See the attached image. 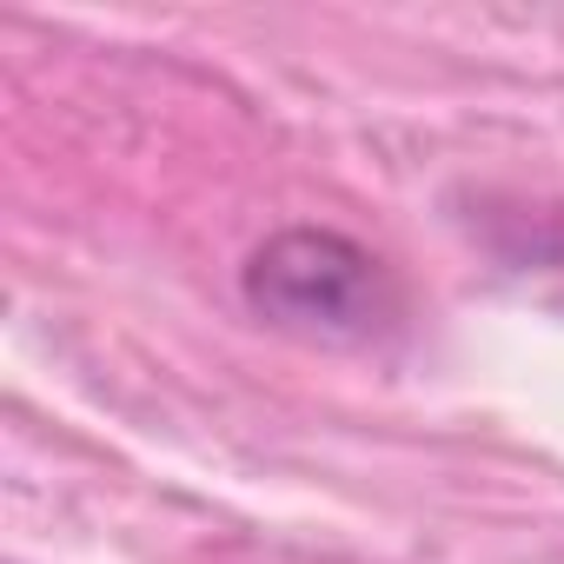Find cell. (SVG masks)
Listing matches in <instances>:
<instances>
[{
	"mask_svg": "<svg viewBox=\"0 0 564 564\" xmlns=\"http://www.w3.org/2000/svg\"><path fill=\"white\" fill-rule=\"evenodd\" d=\"M246 313L306 346H379L399 333L405 300L386 259L333 226H279L239 272Z\"/></svg>",
	"mask_w": 564,
	"mask_h": 564,
	"instance_id": "cell-1",
	"label": "cell"
}]
</instances>
